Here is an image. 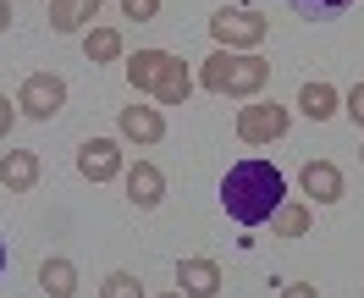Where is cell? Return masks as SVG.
<instances>
[{"label": "cell", "instance_id": "44dd1931", "mask_svg": "<svg viewBox=\"0 0 364 298\" xmlns=\"http://www.w3.org/2000/svg\"><path fill=\"white\" fill-rule=\"evenodd\" d=\"M342 111H348V122H353V127H364V83H353V89L342 94Z\"/></svg>", "mask_w": 364, "mask_h": 298}, {"label": "cell", "instance_id": "5b68a950", "mask_svg": "<svg viewBox=\"0 0 364 298\" xmlns=\"http://www.w3.org/2000/svg\"><path fill=\"white\" fill-rule=\"evenodd\" d=\"M293 127V111L287 105H237V138L243 144H271V138H282Z\"/></svg>", "mask_w": 364, "mask_h": 298}, {"label": "cell", "instance_id": "5bb4252c", "mask_svg": "<svg viewBox=\"0 0 364 298\" xmlns=\"http://www.w3.org/2000/svg\"><path fill=\"white\" fill-rule=\"evenodd\" d=\"M39 287H45L50 298H72L77 293V265H72L67 254H50L45 265H39Z\"/></svg>", "mask_w": 364, "mask_h": 298}, {"label": "cell", "instance_id": "8fae6325", "mask_svg": "<svg viewBox=\"0 0 364 298\" xmlns=\"http://www.w3.org/2000/svg\"><path fill=\"white\" fill-rule=\"evenodd\" d=\"M304 193H309L315 205H337L342 193H348V183H342V171L331 161H309L304 166Z\"/></svg>", "mask_w": 364, "mask_h": 298}, {"label": "cell", "instance_id": "30bf717a", "mask_svg": "<svg viewBox=\"0 0 364 298\" xmlns=\"http://www.w3.org/2000/svg\"><path fill=\"white\" fill-rule=\"evenodd\" d=\"M122 177H127V199H133L138 210H155L160 199H166V177H160V166H155V161L127 166Z\"/></svg>", "mask_w": 364, "mask_h": 298}, {"label": "cell", "instance_id": "7402d4cb", "mask_svg": "<svg viewBox=\"0 0 364 298\" xmlns=\"http://www.w3.org/2000/svg\"><path fill=\"white\" fill-rule=\"evenodd\" d=\"M160 0H122V17H133V23H155Z\"/></svg>", "mask_w": 364, "mask_h": 298}, {"label": "cell", "instance_id": "4316f807", "mask_svg": "<svg viewBox=\"0 0 364 298\" xmlns=\"http://www.w3.org/2000/svg\"><path fill=\"white\" fill-rule=\"evenodd\" d=\"M160 298H182V293H160Z\"/></svg>", "mask_w": 364, "mask_h": 298}, {"label": "cell", "instance_id": "d4e9b609", "mask_svg": "<svg viewBox=\"0 0 364 298\" xmlns=\"http://www.w3.org/2000/svg\"><path fill=\"white\" fill-rule=\"evenodd\" d=\"M11 28V0H0V33Z\"/></svg>", "mask_w": 364, "mask_h": 298}, {"label": "cell", "instance_id": "3957f363", "mask_svg": "<svg viewBox=\"0 0 364 298\" xmlns=\"http://www.w3.org/2000/svg\"><path fill=\"white\" fill-rule=\"evenodd\" d=\"M265 33H271V23H265L259 11H249V6H232V11H215V17H210V39L221 50H254Z\"/></svg>", "mask_w": 364, "mask_h": 298}, {"label": "cell", "instance_id": "6da1fadb", "mask_svg": "<svg viewBox=\"0 0 364 298\" xmlns=\"http://www.w3.org/2000/svg\"><path fill=\"white\" fill-rule=\"evenodd\" d=\"M287 205V177L271 161H237L221 177V210L237 227H265L276 210Z\"/></svg>", "mask_w": 364, "mask_h": 298}, {"label": "cell", "instance_id": "2e32d148", "mask_svg": "<svg viewBox=\"0 0 364 298\" xmlns=\"http://www.w3.org/2000/svg\"><path fill=\"white\" fill-rule=\"evenodd\" d=\"M83 55H89L94 67L122 61V33H116V28H89V33H83Z\"/></svg>", "mask_w": 364, "mask_h": 298}, {"label": "cell", "instance_id": "9c48e42d", "mask_svg": "<svg viewBox=\"0 0 364 298\" xmlns=\"http://www.w3.org/2000/svg\"><path fill=\"white\" fill-rule=\"evenodd\" d=\"M177 293L182 298H215L221 293V265H215V260H182L177 265Z\"/></svg>", "mask_w": 364, "mask_h": 298}, {"label": "cell", "instance_id": "8992f818", "mask_svg": "<svg viewBox=\"0 0 364 298\" xmlns=\"http://www.w3.org/2000/svg\"><path fill=\"white\" fill-rule=\"evenodd\" d=\"M77 171H83L89 183L122 177V144H116V138H89V144L77 149Z\"/></svg>", "mask_w": 364, "mask_h": 298}, {"label": "cell", "instance_id": "484cf974", "mask_svg": "<svg viewBox=\"0 0 364 298\" xmlns=\"http://www.w3.org/2000/svg\"><path fill=\"white\" fill-rule=\"evenodd\" d=\"M0 271H6V243H0Z\"/></svg>", "mask_w": 364, "mask_h": 298}, {"label": "cell", "instance_id": "7a4b0ae2", "mask_svg": "<svg viewBox=\"0 0 364 298\" xmlns=\"http://www.w3.org/2000/svg\"><path fill=\"white\" fill-rule=\"evenodd\" d=\"M199 83L210 94H232V100H254V94L271 83V61L254 55V50H215L205 67H199Z\"/></svg>", "mask_w": 364, "mask_h": 298}, {"label": "cell", "instance_id": "277c9868", "mask_svg": "<svg viewBox=\"0 0 364 298\" xmlns=\"http://www.w3.org/2000/svg\"><path fill=\"white\" fill-rule=\"evenodd\" d=\"M61 105H67V83H61L55 72H33V78H23V89H17V111H23V116H33V122H55Z\"/></svg>", "mask_w": 364, "mask_h": 298}, {"label": "cell", "instance_id": "52a82bcc", "mask_svg": "<svg viewBox=\"0 0 364 298\" xmlns=\"http://www.w3.org/2000/svg\"><path fill=\"white\" fill-rule=\"evenodd\" d=\"M116 127H122L127 144H160V138H166V116H160L155 105H122Z\"/></svg>", "mask_w": 364, "mask_h": 298}, {"label": "cell", "instance_id": "cb8c5ba5", "mask_svg": "<svg viewBox=\"0 0 364 298\" xmlns=\"http://www.w3.org/2000/svg\"><path fill=\"white\" fill-rule=\"evenodd\" d=\"M17 116H23V111H17V100H6V94H0V138L17 127Z\"/></svg>", "mask_w": 364, "mask_h": 298}, {"label": "cell", "instance_id": "4fadbf2b", "mask_svg": "<svg viewBox=\"0 0 364 298\" xmlns=\"http://www.w3.org/2000/svg\"><path fill=\"white\" fill-rule=\"evenodd\" d=\"M105 0H50V28L55 33H83L89 17H100Z\"/></svg>", "mask_w": 364, "mask_h": 298}, {"label": "cell", "instance_id": "ffe728a7", "mask_svg": "<svg viewBox=\"0 0 364 298\" xmlns=\"http://www.w3.org/2000/svg\"><path fill=\"white\" fill-rule=\"evenodd\" d=\"M100 298H149V293H144V282L133 271H111L100 282Z\"/></svg>", "mask_w": 364, "mask_h": 298}, {"label": "cell", "instance_id": "603a6c76", "mask_svg": "<svg viewBox=\"0 0 364 298\" xmlns=\"http://www.w3.org/2000/svg\"><path fill=\"white\" fill-rule=\"evenodd\" d=\"M276 298H320V287L315 282H282V293Z\"/></svg>", "mask_w": 364, "mask_h": 298}, {"label": "cell", "instance_id": "e0dca14e", "mask_svg": "<svg viewBox=\"0 0 364 298\" xmlns=\"http://www.w3.org/2000/svg\"><path fill=\"white\" fill-rule=\"evenodd\" d=\"M188 94H193V72L182 67V61H171V72L160 78V89H155V100L160 105H182Z\"/></svg>", "mask_w": 364, "mask_h": 298}, {"label": "cell", "instance_id": "ba28073f", "mask_svg": "<svg viewBox=\"0 0 364 298\" xmlns=\"http://www.w3.org/2000/svg\"><path fill=\"white\" fill-rule=\"evenodd\" d=\"M171 50H138V55H127V83H133L138 94H155L160 89V78L171 72Z\"/></svg>", "mask_w": 364, "mask_h": 298}, {"label": "cell", "instance_id": "83f0119b", "mask_svg": "<svg viewBox=\"0 0 364 298\" xmlns=\"http://www.w3.org/2000/svg\"><path fill=\"white\" fill-rule=\"evenodd\" d=\"M359 161H364V144H359Z\"/></svg>", "mask_w": 364, "mask_h": 298}, {"label": "cell", "instance_id": "d6986e66", "mask_svg": "<svg viewBox=\"0 0 364 298\" xmlns=\"http://www.w3.org/2000/svg\"><path fill=\"white\" fill-rule=\"evenodd\" d=\"M298 17H309V23H331V17H342L353 0H287Z\"/></svg>", "mask_w": 364, "mask_h": 298}, {"label": "cell", "instance_id": "9a60e30c", "mask_svg": "<svg viewBox=\"0 0 364 298\" xmlns=\"http://www.w3.org/2000/svg\"><path fill=\"white\" fill-rule=\"evenodd\" d=\"M298 111L309 116V122H326V116L342 111V94L331 89V83H304V94H298Z\"/></svg>", "mask_w": 364, "mask_h": 298}, {"label": "cell", "instance_id": "7c38bea8", "mask_svg": "<svg viewBox=\"0 0 364 298\" xmlns=\"http://www.w3.org/2000/svg\"><path fill=\"white\" fill-rule=\"evenodd\" d=\"M0 183H6V193H33V183H39V155H33V149H6Z\"/></svg>", "mask_w": 364, "mask_h": 298}, {"label": "cell", "instance_id": "ac0fdd59", "mask_svg": "<svg viewBox=\"0 0 364 298\" xmlns=\"http://www.w3.org/2000/svg\"><path fill=\"white\" fill-rule=\"evenodd\" d=\"M304 227H309V205H282L271 215V232H276V238H304Z\"/></svg>", "mask_w": 364, "mask_h": 298}]
</instances>
